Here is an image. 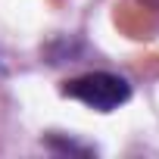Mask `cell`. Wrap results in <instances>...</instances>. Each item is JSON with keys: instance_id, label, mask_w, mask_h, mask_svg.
Masks as SVG:
<instances>
[{"instance_id": "6da1fadb", "label": "cell", "mask_w": 159, "mask_h": 159, "mask_svg": "<svg viewBox=\"0 0 159 159\" xmlns=\"http://www.w3.org/2000/svg\"><path fill=\"white\" fill-rule=\"evenodd\" d=\"M62 94L78 100V103H84V106H91V109H97V112H112L122 103H128L131 84L119 75H109V72H91V75L66 81Z\"/></svg>"}]
</instances>
